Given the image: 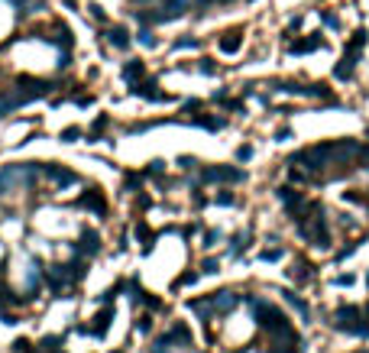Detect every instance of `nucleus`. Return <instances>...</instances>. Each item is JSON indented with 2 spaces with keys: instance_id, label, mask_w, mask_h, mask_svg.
Returning <instances> with one entry per match:
<instances>
[{
  "instance_id": "f257e3e1",
  "label": "nucleus",
  "mask_w": 369,
  "mask_h": 353,
  "mask_svg": "<svg viewBox=\"0 0 369 353\" xmlns=\"http://www.w3.org/2000/svg\"><path fill=\"white\" fill-rule=\"evenodd\" d=\"M333 328L337 331H347L353 334V337H369V324L359 308H340L337 311V321H333Z\"/></svg>"
},
{
  "instance_id": "f03ea898",
  "label": "nucleus",
  "mask_w": 369,
  "mask_h": 353,
  "mask_svg": "<svg viewBox=\"0 0 369 353\" xmlns=\"http://www.w3.org/2000/svg\"><path fill=\"white\" fill-rule=\"evenodd\" d=\"M78 204H81V208H91L94 214H104V211H107V201H104V195H101L98 188H87L84 195L78 198Z\"/></svg>"
},
{
  "instance_id": "7ed1b4c3",
  "label": "nucleus",
  "mask_w": 369,
  "mask_h": 353,
  "mask_svg": "<svg viewBox=\"0 0 369 353\" xmlns=\"http://www.w3.org/2000/svg\"><path fill=\"white\" fill-rule=\"evenodd\" d=\"M243 172L240 169H204V182H240Z\"/></svg>"
},
{
  "instance_id": "20e7f679",
  "label": "nucleus",
  "mask_w": 369,
  "mask_h": 353,
  "mask_svg": "<svg viewBox=\"0 0 369 353\" xmlns=\"http://www.w3.org/2000/svg\"><path fill=\"white\" fill-rule=\"evenodd\" d=\"M46 175L52 182H58V185H75L78 182L75 172H65V169H58V165H46Z\"/></svg>"
},
{
  "instance_id": "39448f33",
  "label": "nucleus",
  "mask_w": 369,
  "mask_h": 353,
  "mask_svg": "<svg viewBox=\"0 0 369 353\" xmlns=\"http://www.w3.org/2000/svg\"><path fill=\"white\" fill-rule=\"evenodd\" d=\"M98 246H101V243H98V233H94V230H84L75 250H78V253H98Z\"/></svg>"
},
{
  "instance_id": "423d86ee",
  "label": "nucleus",
  "mask_w": 369,
  "mask_h": 353,
  "mask_svg": "<svg viewBox=\"0 0 369 353\" xmlns=\"http://www.w3.org/2000/svg\"><path fill=\"white\" fill-rule=\"evenodd\" d=\"M210 305H214V311H230V308L236 305V295L233 292H217L214 298H210Z\"/></svg>"
},
{
  "instance_id": "0eeeda50",
  "label": "nucleus",
  "mask_w": 369,
  "mask_h": 353,
  "mask_svg": "<svg viewBox=\"0 0 369 353\" xmlns=\"http://www.w3.org/2000/svg\"><path fill=\"white\" fill-rule=\"evenodd\" d=\"M139 75H143V62H139V58H133V62H127V65H123V78H127L130 84H136Z\"/></svg>"
},
{
  "instance_id": "6e6552de",
  "label": "nucleus",
  "mask_w": 369,
  "mask_h": 353,
  "mask_svg": "<svg viewBox=\"0 0 369 353\" xmlns=\"http://www.w3.org/2000/svg\"><path fill=\"white\" fill-rule=\"evenodd\" d=\"M110 317H113V311L107 308V311H101L98 317H94V334H107V328H110Z\"/></svg>"
},
{
  "instance_id": "1a4fd4ad",
  "label": "nucleus",
  "mask_w": 369,
  "mask_h": 353,
  "mask_svg": "<svg viewBox=\"0 0 369 353\" xmlns=\"http://www.w3.org/2000/svg\"><path fill=\"white\" fill-rule=\"evenodd\" d=\"M221 49L224 52H236L240 49V33H227V36L221 39Z\"/></svg>"
},
{
  "instance_id": "9d476101",
  "label": "nucleus",
  "mask_w": 369,
  "mask_h": 353,
  "mask_svg": "<svg viewBox=\"0 0 369 353\" xmlns=\"http://www.w3.org/2000/svg\"><path fill=\"white\" fill-rule=\"evenodd\" d=\"M107 39H110V46H117V49H123V46L130 42V36H127L123 30H110V33H107Z\"/></svg>"
},
{
  "instance_id": "9b49d317",
  "label": "nucleus",
  "mask_w": 369,
  "mask_h": 353,
  "mask_svg": "<svg viewBox=\"0 0 369 353\" xmlns=\"http://www.w3.org/2000/svg\"><path fill=\"white\" fill-rule=\"evenodd\" d=\"M318 46H324V42H321V36H314V39L295 42V46H292V52H311V49H318Z\"/></svg>"
},
{
  "instance_id": "f8f14e48",
  "label": "nucleus",
  "mask_w": 369,
  "mask_h": 353,
  "mask_svg": "<svg viewBox=\"0 0 369 353\" xmlns=\"http://www.w3.org/2000/svg\"><path fill=\"white\" fill-rule=\"evenodd\" d=\"M246 240H250V237H246V233H240V237L233 240V250H230V253H233V256H240V253L246 250Z\"/></svg>"
},
{
  "instance_id": "ddd939ff",
  "label": "nucleus",
  "mask_w": 369,
  "mask_h": 353,
  "mask_svg": "<svg viewBox=\"0 0 369 353\" xmlns=\"http://www.w3.org/2000/svg\"><path fill=\"white\" fill-rule=\"evenodd\" d=\"M285 298H288V302H292V305H295V308H298V311H301L304 317H308V305L301 302V298H298V295H292V292H285Z\"/></svg>"
},
{
  "instance_id": "4468645a",
  "label": "nucleus",
  "mask_w": 369,
  "mask_h": 353,
  "mask_svg": "<svg viewBox=\"0 0 369 353\" xmlns=\"http://www.w3.org/2000/svg\"><path fill=\"white\" fill-rule=\"evenodd\" d=\"M262 259H266V262H275V259H282V250H266V253H262Z\"/></svg>"
},
{
  "instance_id": "2eb2a0df",
  "label": "nucleus",
  "mask_w": 369,
  "mask_h": 353,
  "mask_svg": "<svg viewBox=\"0 0 369 353\" xmlns=\"http://www.w3.org/2000/svg\"><path fill=\"white\" fill-rule=\"evenodd\" d=\"M198 276H195V272H184V276L178 279V282H175V288H178V285H191V282H195Z\"/></svg>"
},
{
  "instance_id": "dca6fc26",
  "label": "nucleus",
  "mask_w": 369,
  "mask_h": 353,
  "mask_svg": "<svg viewBox=\"0 0 369 353\" xmlns=\"http://www.w3.org/2000/svg\"><path fill=\"white\" fill-rule=\"evenodd\" d=\"M78 136H81V130H65V133H62V139H65V143H75Z\"/></svg>"
},
{
  "instance_id": "f3484780",
  "label": "nucleus",
  "mask_w": 369,
  "mask_h": 353,
  "mask_svg": "<svg viewBox=\"0 0 369 353\" xmlns=\"http://www.w3.org/2000/svg\"><path fill=\"white\" fill-rule=\"evenodd\" d=\"M36 282H39V266L33 262V266H29V285H36Z\"/></svg>"
},
{
  "instance_id": "a211bd4d",
  "label": "nucleus",
  "mask_w": 369,
  "mask_h": 353,
  "mask_svg": "<svg viewBox=\"0 0 369 353\" xmlns=\"http://www.w3.org/2000/svg\"><path fill=\"white\" fill-rule=\"evenodd\" d=\"M233 201H236V198H233V195H227V191H224V195H217V204H224V208H227V204H233Z\"/></svg>"
},
{
  "instance_id": "6ab92c4d",
  "label": "nucleus",
  "mask_w": 369,
  "mask_h": 353,
  "mask_svg": "<svg viewBox=\"0 0 369 353\" xmlns=\"http://www.w3.org/2000/svg\"><path fill=\"white\" fill-rule=\"evenodd\" d=\"M333 285H353V276H337V279H333Z\"/></svg>"
},
{
  "instance_id": "aec40b11",
  "label": "nucleus",
  "mask_w": 369,
  "mask_h": 353,
  "mask_svg": "<svg viewBox=\"0 0 369 353\" xmlns=\"http://www.w3.org/2000/svg\"><path fill=\"white\" fill-rule=\"evenodd\" d=\"M139 42H143V46H156V36H149V33H139Z\"/></svg>"
},
{
  "instance_id": "412c9836",
  "label": "nucleus",
  "mask_w": 369,
  "mask_h": 353,
  "mask_svg": "<svg viewBox=\"0 0 369 353\" xmlns=\"http://www.w3.org/2000/svg\"><path fill=\"white\" fill-rule=\"evenodd\" d=\"M250 156H253V149H250V146H240V153H236V159H243V162H246Z\"/></svg>"
},
{
  "instance_id": "4be33fe9",
  "label": "nucleus",
  "mask_w": 369,
  "mask_h": 353,
  "mask_svg": "<svg viewBox=\"0 0 369 353\" xmlns=\"http://www.w3.org/2000/svg\"><path fill=\"white\" fill-rule=\"evenodd\" d=\"M201 269H204V272H217V262H214V259H207V262H204Z\"/></svg>"
},
{
  "instance_id": "5701e85b",
  "label": "nucleus",
  "mask_w": 369,
  "mask_h": 353,
  "mask_svg": "<svg viewBox=\"0 0 369 353\" xmlns=\"http://www.w3.org/2000/svg\"><path fill=\"white\" fill-rule=\"evenodd\" d=\"M366 279H369V276H366Z\"/></svg>"
}]
</instances>
